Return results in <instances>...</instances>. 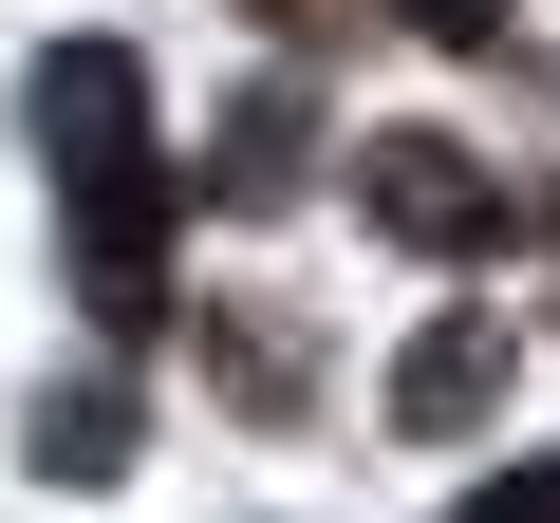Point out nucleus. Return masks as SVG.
Masks as SVG:
<instances>
[{
  "label": "nucleus",
  "instance_id": "nucleus-1",
  "mask_svg": "<svg viewBox=\"0 0 560 523\" xmlns=\"http://www.w3.org/2000/svg\"><path fill=\"white\" fill-rule=\"evenodd\" d=\"M38 150H57V206H75V300L94 318H150L168 300V168H150V75L113 38L38 57Z\"/></svg>",
  "mask_w": 560,
  "mask_h": 523
},
{
  "label": "nucleus",
  "instance_id": "nucleus-2",
  "mask_svg": "<svg viewBox=\"0 0 560 523\" xmlns=\"http://www.w3.org/2000/svg\"><path fill=\"white\" fill-rule=\"evenodd\" d=\"M355 206H374L411 262H504V243H523V187H504L486 150H448V131H355Z\"/></svg>",
  "mask_w": 560,
  "mask_h": 523
},
{
  "label": "nucleus",
  "instance_id": "nucleus-3",
  "mask_svg": "<svg viewBox=\"0 0 560 523\" xmlns=\"http://www.w3.org/2000/svg\"><path fill=\"white\" fill-rule=\"evenodd\" d=\"M504 374H523V356H504V318H430V337L393 356V430H486V411H504Z\"/></svg>",
  "mask_w": 560,
  "mask_h": 523
},
{
  "label": "nucleus",
  "instance_id": "nucleus-4",
  "mask_svg": "<svg viewBox=\"0 0 560 523\" xmlns=\"http://www.w3.org/2000/svg\"><path fill=\"white\" fill-rule=\"evenodd\" d=\"M300 150H318V113H300V75H261V94H243V113L206 131V206H224V224H261L280 187H300Z\"/></svg>",
  "mask_w": 560,
  "mask_h": 523
},
{
  "label": "nucleus",
  "instance_id": "nucleus-5",
  "mask_svg": "<svg viewBox=\"0 0 560 523\" xmlns=\"http://www.w3.org/2000/svg\"><path fill=\"white\" fill-rule=\"evenodd\" d=\"M20 449H38L57 486H113V467H131V393H113V374H75V393H38V430H20Z\"/></svg>",
  "mask_w": 560,
  "mask_h": 523
},
{
  "label": "nucleus",
  "instance_id": "nucleus-6",
  "mask_svg": "<svg viewBox=\"0 0 560 523\" xmlns=\"http://www.w3.org/2000/svg\"><path fill=\"white\" fill-rule=\"evenodd\" d=\"M206 356H224V393H243L261 430L300 411V318H261V300H243V318H206Z\"/></svg>",
  "mask_w": 560,
  "mask_h": 523
},
{
  "label": "nucleus",
  "instance_id": "nucleus-7",
  "mask_svg": "<svg viewBox=\"0 0 560 523\" xmlns=\"http://www.w3.org/2000/svg\"><path fill=\"white\" fill-rule=\"evenodd\" d=\"M467 523H560V449H541V467H504V486H467Z\"/></svg>",
  "mask_w": 560,
  "mask_h": 523
},
{
  "label": "nucleus",
  "instance_id": "nucleus-8",
  "mask_svg": "<svg viewBox=\"0 0 560 523\" xmlns=\"http://www.w3.org/2000/svg\"><path fill=\"white\" fill-rule=\"evenodd\" d=\"M393 20H411V38H504L523 0H393Z\"/></svg>",
  "mask_w": 560,
  "mask_h": 523
},
{
  "label": "nucleus",
  "instance_id": "nucleus-9",
  "mask_svg": "<svg viewBox=\"0 0 560 523\" xmlns=\"http://www.w3.org/2000/svg\"><path fill=\"white\" fill-rule=\"evenodd\" d=\"M261 20H280V38H318V20H337V0H261Z\"/></svg>",
  "mask_w": 560,
  "mask_h": 523
},
{
  "label": "nucleus",
  "instance_id": "nucleus-10",
  "mask_svg": "<svg viewBox=\"0 0 560 523\" xmlns=\"http://www.w3.org/2000/svg\"><path fill=\"white\" fill-rule=\"evenodd\" d=\"M523 243H541V262H560V206H541V224H523Z\"/></svg>",
  "mask_w": 560,
  "mask_h": 523
}]
</instances>
